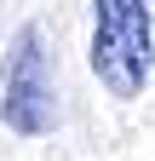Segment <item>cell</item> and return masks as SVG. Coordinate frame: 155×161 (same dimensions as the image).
<instances>
[{
  "label": "cell",
  "instance_id": "2",
  "mask_svg": "<svg viewBox=\"0 0 155 161\" xmlns=\"http://www.w3.org/2000/svg\"><path fill=\"white\" fill-rule=\"evenodd\" d=\"M0 115H6L12 132L40 138L57 104H52V75H46V52H40V29H17L12 52H6V98H0Z\"/></svg>",
  "mask_w": 155,
  "mask_h": 161
},
{
  "label": "cell",
  "instance_id": "1",
  "mask_svg": "<svg viewBox=\"0 0 155 161\" xmlns=\"http://www.w3.org/2000/svg\"><path fill=\"white\" fill-rule=\"evenodd\" d=\"M155 69V29L144 0H92V75L109 98H138Z\"/></svg>",
  "mask_w": 155,
  "mask_h": 161
}]
</instances>
